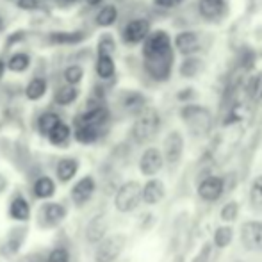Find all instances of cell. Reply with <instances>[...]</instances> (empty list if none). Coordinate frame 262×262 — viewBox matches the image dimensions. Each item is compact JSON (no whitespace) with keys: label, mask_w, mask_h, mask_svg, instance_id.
Listing matches in <instances>:
<instances>
[{"label":"cell","mask_w":262,"mask_h":262,"mask_svg":"<svg viewBox=\"0 0 262 262\" xmlns=\"http://www.w3.org/2000/svg\"><path fill=\"white\" fill-rule=\"evenodd\" d=\"M182 120L194 136H205L212 127V116L205 107L187 105L182 109Z\"/></svg>","instance_id":"cell-1"},{"label":"cell","mask_w":262,"mask_h":262,"mask_svg":"<svg viewBox=\"0 0 262 262\" xmlns=\"http://www.w3.org/2000/svg\"><path fill=\"white\" fill-rule=\"evenodd\" d=\"M159 125H161V120H159L157 111L145 109L136 120L134 127H132V136L138 143H146L157 134Z\"/></svg>","instance_id":"cell-2"},{"label":"cell","mask_w":262,"mask_h":262,"mask_svg":"<svg viewBox=\"0 0 262 262\" xmlns=\"http://www.w3.org/2000/svg\"><path fill=\"white\" fill-rule=\"evenodd\" d=\"M139 202H141V186L138 182H125L114 198V205L120 212H130L138 207Z\"/></svg>","instance_id":"cell-3"},{"label":"cell","mask_w":262,"mask_h":262,"mask_svg":"<svg viewBox=\"0 0 262 262\" xmlns=\"http://www.w3.org/2000/svg\"><path fill=\"white\" fill-rule=\"evenodd\" d=\"M166 52H171V43H169V36L164 31H156L146 38L145 41V59H152L157 55H162Z\"/></svg>","instance_id":"cell-4"},{"label":"cell","mask_w":262,"mask_h":262,"mask_svg":"<svg viewBox=\"0 0 262 262\" xmlns=\"http://www.w3.org/2000/svg\"><path fill=\"white\" fill-rule=\"evenodd\" d=\"M241 241L246 250H262V221H248L241 227Z\"/></svg>","instance_id":"cell-5"},{"label":"cell","mask_w":262,"mask_h":262,"mask_svg":"<svg viewBox=\"0 0 262 262\" xmlns=\"http://www.w3.org/2000/svg\"><path fill=\"white\" fill-rule=\"evenodd\" d=\"M123 246H125L123 235H113V237L102 241L97 250V255H95L97 257V262H114L121 253Z\"/></svg>","instance_id":"cell-6"},{"label":"cell","mask_w":262,"mask_h":262,"mask_svg":"<svg viewBox=\"0 0 262 262\" xmlns=\"http://www.w3.org/2000/svg\"><path fill=\"white\" fill-rule=\"evenodd\" d=\"M146 62V70L148 73L157 80H164L168 79L169 75V70H171L173 64V54L171 52H166L162 55H157V57L152 59H145Z\"/></svg>","instance_id":"cell-7"},{"label":"cell","mask_w":262,"mask_h":262,"mask_svg":"<svg viewBox=\"0 0 262 262\" xmlns=\"http://www.w3.org/2000/svg\"><path fill=\"white\" fill-rule=\"evenodd\" d=\"M225 184L220 177H205L198 186V194L205 202H216L223 194Z\"/></svg>","instance_id":"cell-8"},{"label":"cell","mask_w":262,"mask_h":262,"mask_svg":"<svg viewBox=\"0 0 262 262\" xmlns=\"http://www.w3.org/2000/svg\"><path fill=\"white\" fill-rule=\"evenodd\" d=\"M182 150H184V139L180 136V132L173 130L168 134L164 141V157H166V162L169 164H177L182 157Z\"/></svg>","instance_id":"cell-9"},{"label":"cell","mask_w":262,"mask_h":262,"mask_svg":"<svg viewBox=\"0 0 262 262\" xmlns=\"http://www.w3.org/2000/svg\"><path fill=\"white\" fill-rule=\"evenodd\" d=\"M162 162H164V159H162V154L159 152L157 148H148L141 156V161H139V169H141L143 175L152 177V175H156L159 169L162 168Z\"/></svg>","instance_id":"cell-10"},{"label":"cell","mask_w":262,"mask_h":262,"mask_svg":"<svg viewBox=\"0 0 262 262\" xmlns=\"http://www.w3.org/2000/svg\"><path fill=\"white\" fill-rule=\"evenodd\" d=\"M148 32H150V24H148V20H132L130 24H127V27H125V31H123V39L127 43H139V41H143V39L148 36Z\"/></svg>","instance_id":"cell-11"},{"label":"cell","mask_w":262,"mask_h":262,"mask_svg":"<svg viewBox=\"0 0 262 262\" xmlns=\"http://www.w3.org/2000/svg\"><path fill=\"white\" fill-rule=\"evenodd\" d=\"M95 189H97V184H95L93 177H84L79 182L73 186L72 189V198L77 205H84L91 196H93Z\"/></svg>","instance_id":"cell-12"},{"label":"cell","mask_w":262,"mask_h":262,"mask_svg":"<svg viewBox=\"0 0 262 262\" xmlns=\"http://www.w3.org/2000/svg\"><path fill=\"white\" fill-rule=\"evenodd\" d=\"M164 198V184L157 179H152L145 184V187H141V200H145V204L156 205Z\"/></svg>","instance_id":"cell-13"},{"label":"cell","mask_w":262,"mask_h":262,"mask_svg":"<svg viewBox=\"0 0 262 262\" xmlns=\"http://www.w3.org/2000/svg\"><path fill=\"white\" fill-rule=\"evenodd\" d=\"M107 118H109V113H107L105 107H95V109H90L88 113H84L82 116H79V120H77V127H80V125H88V127L100 128L102 125L107 121Z\"/></svg>","instance_id":"cell-14"},{"label":"cell","mask_w":262,"mask_h":262,"mask_svg":"<svg viewBox=\"0 0 262 262\" xmlns=\"http://www.w3.org/2000/svg\"><path fill=\"white\" fill-rule=\"evenodd\" d=\"M175 45H177V49L180 50V54L191 55L198 50V47H200V39H198V36L194 34V32H189V31L180 32L175 39Z\"/></svg>","instance_id":"cell-15"},{"label":"cell","mask_w":262,"mask_h":262,"mask_svg":"<svg viewBox=\"0 0 262 262\" xmlns=\"http://www.w3.org/2000/svg\"><path fill=\"white\" fill-rule=\"evenodd\" d=\"M198 11L207 20H216L223 14L225 11V0H200Z\"/></svg>","instance_id":"cell-16"},{"label":"cell","mask_w":262,"mask_h":262,"mask_svg":"<svg viewBox=\"0 0 262 262\" xmlns=\"http://www.w3.org/2000/svg\"><path fill=\"white\" fill-rule=\"evenodd\" d=\"M41 216L47 221V225H57L66 217V209L59 204H47L41 209Z\"/></svg>","instance_id":"cell-17"},{"label":"cell","mask_w":262,"mask_h":262,"mask_svg":"<svg viewBox=\"0 0 262 262\" xmlns=\"http://www.w3.org/2000/svg\"><path fill=\"white\" fill-rule=\"evenodd\" d=\"M9 216L16 221H25L31 216V207H29L27 200L21 196H16L9 205Z\"/></svg>","instance_id":"cell-18"},{"label":"cell","mask_w":262,"mask_h":262,"mask_svg":"<svg viewBox=\"0 0 262 262\" xmlns=\"http://www.w3.org/2000/svg\"><path fill=\"white\" fill-rule=\"evenodd\" d=\"M77 169H79V162L75 159H62L57 164V177L61 182H68L75 177Z\"/></svg>","instance_id":"cell-19"},{"label":"cell","mask_w":262,"mask_h":262,"mask_svg":"<svg viewBox=\"0 0 262 262\" xmlns=\"http://www.w3.org/2000/svg\"><path fill=\"white\" fill-rule=\"evenodd\" d=\"M105 230H107V223H105L104 216H97L90 225H88V234L86 235L91 243H98L102 237H104Z\"/></svg>","instance_id":"cell-20"},{"label":"cell","mask_w":262,"mask_h":262,"mask_svg":"<svg viewBox=\"0 0 262 262\" xmlns=\"http://www.w3.org/2000/svg\"><path fill=\"white\" fill-rule=\"evenodd\" d=\"M55 193V184L50 177H41V179L36 180L34 184V194L38 198H50Z\"/></svg>","instance_id":"cell-21"},{"label":"cell","mask_w":262,"mask_h":262,"mask_svg":"<svg viewBox=\"0 0 262 262\" xmlns=\"http://www.w3.org/2000/svg\"><path fill=\"white\" fill-rule=\"evenodd\" d=\"M246 95L253 102H259L262 98V72L250 77L248 84H246Z\"/></svg>","instance_id":"cell-22"},{"label":"cell","mask_w":262,"mask_h":262,"mask_svg":"<svg viewBox=\"0 0 262 262\" xmlns=\"http://www.w3.org/2000/svg\"><path fill=\"white\" fill-rule=\"evenodd\" d=\"M75 139L82 145H91L98 139V128L97 127H88V125H80L75 130Z\"/></svg>","instance_id":"cell-23"},{"label":"cell","mask_w":262,"mask_h":262,"mask_svg":"<svg viewBox=\"0 0 262 262\" xmlns=\"http://www.w3.org/2000/svg\"><path fill=\"white\" fill-rule=\"evenodd\" d=\"M68 138H70V127L68 125H64L61 121V123H57L55 127L50 130V134H49V139H50V143L55 146H61V145H64L66 141H68Z\"/></svg>","instance_id":"cell-24"},{"label":"cell","mask_w":262,"mask_h":262,"mask_svg":"<svg viewBox=\"0 0 262 262\" xmlns=\"http://www.w3.org/2000/svg\"><path fill=\"white\" fill-rule=\"evenodd\" d=\"M47 91V82L43 79H32L29 82L27 90H25V95H27L29 100H39V98L45 95Z\"/></svg>","instance_id":"cell-25"},{"label":"cell","mask_w":262,"mask_h":262,"mask_svg":"<svg viewBox=\"0 0 262 262\" xmlns=\"http://www.w3.org/2000/svg\"><path fill=\"white\" fill-rule=\"evenodd\" d=\"M97 73L100 79H111L114 75V61L107 55H100L97 61Z\"/></svg>","instance_id":"cell-26"},{"label":"cell","mask_w":262,"mask_h":262,"mask_svg":"<svg viewBox=\"0 0 262 262\" xmlns=\"http://www.w3.org/2000/svg\"><path fill=\"white\" fill-rule=\"evenodd\" d=\"M234 239V230L230 227H221L214 232V245L217 248H227Z\"/></svg>","instance_id":"cell-27"},{"label":"cell","mask_w":262,"mask_h":262,"mask_svg":"<svg viewBox=\"0 0 262 262\" xmlns=\"http://www.w3.org/2000/svg\"><path fill=\"white\" fill-rule=\"evenodd\" d=\"M250 204L257 210H262V175L257 177L250 187Z\"/></svg>","instance_id":"cell-28"},{"label":"cell","mask_w":262,"mask_h":262,"mask_svg":"<svg viewBox=\"0 0 262 262\" xmlns=\"http://www.w3.org/2000/svg\"><path fill=\"white\" fill-rule=\"evenodd\" d=\"M77 97H79V91L73 86H66V88H61V90L55 93V102H57L59 105H70L72 102H75Z\"/></svg>","instance_id":"cell-29"},{"label":"cell","mask_w":262,"mask_h":262,"mask_svg":"<svg viewBox=\"0 0 262 262\" xmlns=\"http://www.w3.org/2000/svg\"><path fill=\"white\" fill-rule=\"evenodd\" d=\"M116 18H118L116 7H114V6H105L104 9L97 14V24L100 25V27H109V25H113L114 21H116Z\"/></svg>","instance_id":"cell-30"},{"label":"cell","mask_w":262,"mask_h":262,"mask_svg":"<svg viewBox=\"0 0 262 262\" xmlns=\"http://www.w3.org/2000/svg\"><path fill=\"white\" fill-rule=\"evenodd\" d=\"M57 123H61V120H59L57 114H54V113H45L41 118H39V121H38L39 132H41V134H47V136H49V134H50V130H52V128H54Z\"/></svg>","instance_id":"cell-31"},{"label":"cell","mask_w":262,"mask_h":262,"mask_svg":"<svg viewBox=\"0 0 262 262\" xmlns=\"http://www.w3.org/2000/svg\"><path fill=\"white\" fill-rule=\"evenodd\" d=\"M202 66H204V62H202L200 59L191 57V59H187L182 66H180V73H182L184 77H194L202 72Z\"/></svg>","instance_id":"cell-32"},{"label":"cell","mask_w":262,"mask_h":262,"mask_svg":"<svg viewBox=\"0 0 262 262\" xmlns=\"http://www.w3.org/2000/svg\"><path fill=\"white\" fill-rule=\"evenodd\" d=\"M29 62H31V59H29L27 54H16L13 55V57L9 59V70L11 72H25V70L29 68Z\"/></svg>","instance_id":"cell-33"},{"label":"cell","mask_w":262,"mask_h":262,"mask_svg":"<svg viewBox=\"0 0 262 262\" xmlns=\"http://www.w3.org/2000/svg\"><path fill=\"white\" fill-rule=\"evenodd\" d=\"M123 105L125 109L128 111H141L143 105H145V98H143V95L139 93H128L127 97L123 98Z\"/></svg>","instance_id":"cell-34"},{"label":"cell","mask_w":262,"mask_h":262,"mask_svg":"<svg viewBox=\"0 0 262 262\" xmlns=\"http://www.w3.org/2000/svg\"><path fill=\"white\" fill-rule=\"evenodd\" d=\"M82 75H84L82 68H80V66H77V64L68 66V68H66V72H64V79L68 80L72 86H73V84H79L80 80H82Z\"/></svg>","instance_id":"cell-35"},{"label":"cell","mask_w":262,"mask_h":262,"mask_svg":"<svg viewBox=\"0 0 262 262\" xmlns=\"http://www.w3.org/2000/svg\"><path fill=\"white\" fill-rule=\"evenodd\" d=\"M82 38H84L82 32H68V34L59 32V34H52V41L55 43H77Z\"/></svg>","instance_id":"cell-36"},{"label":"cell","mask_w":262,"mask_h":262,"mask_svg":"<svg viewBox=\"0 0 262 262\" xmlns=\"http://www.w3.org/2000/svg\"><path fill=\"white\" fill-rule=\"evenodd\" d=\"M239 214V205L235 202H228L223 209H221V220L223 221H234Z\"/></svg>","instance_id":"cell-37"},{"label":"cell","mask_w":262,"mask_h":262,"mask_svg":"<svg viewBox=\"0 0 262 262\" xmlns=\"http://www.w3.org/2000/svg\"><path fill=\"white\" fill-rule=\"evenodd\" d=\"M246 114H248V109H246L245 104H235L234 107H232L230 114H228L227 123H232V121H241Z\"/></svg>","instance_id":"cell-38"},{"label":"cell","mask_w":262,"mask_h":262,"mask_svg":"<svg viewBox=\"0 0 262 262\" xmlns=\"http://www.w3.org/2000/svg\"><path fill=\"white\" fill-rule=\"evenodd\" d=\"M114 49H116V45H114L113 38H109V36L102 38L100 43H98V54L100 55H107V57H111V54L114 52Z\"/></svg>","instance_id":"cell-39"},{"label":"cell","mask_w":262,"mask_h":262,"mask_svg":"<svg viewBox=\"0 0 262 262\" xmlns=\"http://www.w3.org/2000/svg\"><path fill=\"white\" fill-rule=\"evenodd\" d=\"M70 260V253L66 248H55L50 252L47 262H68Z\"/></svg>","instance_id":"cell-40"},{"label":"cell","mask_w":262,"mask_h":262,"mask_svg":"<svg viewBox=\"0 0 262 262\" xmlns=\"http://www.w3.org/2000/svg\"><path fill=\"white\" fill-rule=\"evenodd\" d=\"M209 257H210V245H205L204 250L200 252V255L194 259V262H207Z\"/></svg>","instance_id":"cell-41"},{"label":"cell","mask_w":262,"mask_h":262,"mask_svg":"<svg viewBox=\"0 0 262 262\" xmlns=\"http://www.w3.org/2000/svg\"><path fill=\"white\" fill-rule=\"evenodd\" d=\"M18 6L24 7V9H34V7L39 6V2H38V0H20V2H18Z\"/></svg>","instance_id":"cell-42"},{"label":"cell","mask_w":262,"mask_h":262,"mask_svg":"<svg viewBox=\"0 0 262 262\" xmlns=\"http://www.w3.org/2000/svg\"><path fill=\"white\" fill-rule=\"evenodd\" d=\"M182 0H156V4L157 6H161V7H173V6H177V4H180Z\"/></svg>","instance_id":"cell-43"},{"label":"cell","mask_w":262,"mask_h":262,"mask_svg":"<svg viewBox=\"0 0 262 262\" xmlns=\"http://www.w3.org/2000/svg\"><path fill=\"white\" fill-rule=\"evenodd\" d=\"M193 93L191 90H187V91H182V93H179V98L180 100H186V98H189V95Z\"/></svg>","instance_id":"cell-44"},{"label":"cell","mask_w":262,"mask_h":262,"mask_svg":"<svg viewBox=\"0 0 262 262\" xmlns=\"http://www.w3.org/2000/svg\"><path fill=\"white\" fill-rule=\"evenodd\" d=\"M4 70H6V64H4V61L0 59V79H2V75H4Z\"/></svg>","instance_id":"cell-45"},{"label":"cell","mask_w":262,"mask_h":262,"mask_svg":"<svg viewBox=\"0 0 262 262\" xmlns=\"http://www.w3.org/2000/svg\"><path fill=\"white\" fill-rule=\"evenodd\" d=\"M102 0H88V4H91V6H97V4H100Z\"/></svg>","instance_id":"cell-46"},{"label":"cell","mask_w":262,"mask_h":262,"mask_svg":"<svg viewBox=\"0 0 262 262\" xmlns=\"http://www.w3.org/2000/svg\"><path fill=\"white\" fill-rule=\"evenodd\" d=\"M64 2H77V0H64Z\"/></svg>","instance_id":"cell-47"},{"label":"cell","mask_w":262,"mask_h":262,"mask_svg":"<svg viewBox=\"0 0 262 262\" xmlns=\"http://www.w3.org/2000/svg\"><path fill=\"white\" fill-rule=\"evenodd\" d=\"M237 262H239V260H237Z\"/></svg>","instance_id":"cell-48"}]
</instances>
